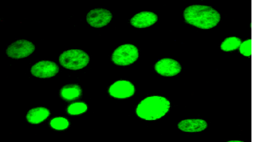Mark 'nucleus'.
Instances as JSON below:
<instances>
[{"label":"nucleus","mask_w":254,"mask_h":142,"mask_svg":"<svg viewBox=\"0 0 254 142\" xmlns=\"http://www.w3.org/2000/svg\"><path fill=\"white\" fill-rule=\"evenodd\" d=\"M154 69L160 75L173 77L178 75L181 72L182 68L180 64L176 60L170 58H163L155 63Z\"/></svg>","instance_id":"nucleus-9"},{"label":"nucleus","mask_w":254,"mask_h":142,"mask_svg":"<svg viewBox=\"0 0 254 142\" xmlns=\"http://www.w3.org/2000/svg\"><path fill=\"white\" fill-rule=\"evenodd\" d=\"M187 23L203 30H209L218 26L221 21L219 13L212 7L194 4L187 7L184 11Z\"/></svg>","instance_id":"nucleus-1"},{"label":"nucleus","mask_w":254,"mask_h":142,"mask_svg":"<svg viewBox=\"0 0 254 142\" xmlns=\"http://www.w3.org/2000/svg\"><path fill=\"white\" fill-rule=\"evenodd\" d=\"M35 50L33 43L26 40H18L10 44L6 48V54L12 59H22L30 56Z\"/></svg>","instance_id":"nucleus-5"},{"label":"nucleus","mask_w":254,"mask_h":142,"mask_svg":"<svg viewBox=\"0 0 254 142\" xmlns=\"http://www.w3.org/2000/svg\"><path fill=\"white\" fill-rule=\"evenodd\" d=\"M50 115L51 112L49 109L40 106L29 110L27 114V120L32 124H41L43 122L46 121Z\"/></svg>","instance_id":"nucleus-12"},{"label":"nucleus","mask_w":254,"mask_h":142,"mask_svg":"<svg viewBox=\"0 0 254 142\" xmlns=\"http://www.w3.org/2000/svg\"><path fill=\"white\" fill-rule=\"evenodd\" d=\"M59 67L58 65L51 61H40L33 65L31 73L37 78L50 79L58 74Z\"/></svg>","instance_id":"nucleus-7"},{"label":"nucleus","mask_w":254,"mask_h":142,"mask_svg":"<svg viewBox=\"0 0 254 142\" xmlns=\"http://www.w3.org/2000/svg\"><path fill=\"white\" fill-rule=\"evenodd\" d=\"M113 18L111 12L106 9H94L88 12L86 21L93 27H103L109 24Z\"/></svg>","instance_id":"nucleus-8"},{"label":"nucleus","mask_w":254,"mask_h":142,"mask_svg":"<svg viewBox=\"0 0 254 142\" xmlns=\"http://www.w3.org/2000/svg\"><path fill=\"white\" fill-rule=\"evenodd\" d=\"M109 94L115 99H127L133 96L135 86L127 80H118L109 87Z\"/></svg>","instance_id":"nucleus-6"},{"label":"nucleus","mask_w":254,"mask_h":142,"mask_svg":"<svg viewBox=\"0 0 254 142\" xmlns=\"http://www.w3.org/2000/svg\"><path fill=\"white\" fill-rule=\"evenodd\" d=\"M248 48H249V46H248V40H244V41H242L241 46H240L239 52L243 56L248 57V54H249Z\"/></svg>","instance_id":"nucleus-17"},{"label":"nucleus","mask_w":254,"mask_h":142,"mask_svg":"<svg viewBox=\"0 0 254 142\" xmlns=\"http://www.w3.org/2000/svg\"><path fill=\"white\" fill-rule=\"evenodd\" d=\"M158 20L155 13L150 11H142L134 15L130 20V24L136 28H146L154 25Z\"/></svg>","instance_id":"nucleus-11"},{"label":"nucleus","mask_w":254,"mask_h":142,"mask_svg":"<svg viewBox=\"0 0 254 142\" xmlns=\"http://www.w3.org/2000/svg\"><path fill=\"white\" fill-rule=\"evenodd\" d=\"M208 124L205 120L200 118H194V119H185L179 122L178 127L179 130L185 132V133H196L201 132L206 130Z\"/></svg>","instance_id":"nucleus-10"},{"label":"nucleus","mask_w":254,"mask_h":142,"mask_svg":"<svg viewBox=\"0 0 254 142\" xmlns=\"http://www.w3.org/2000/svg\"><path fill=\"white\" fill-rule=\"evenodd\" d=\"M81 94V88L78 85H66L60 91L61 97L66 100H76Z\"/></svg>","instance_id":"nucleus-13"},{"label":"nucleus","mask_w":254,"mask_h":142,"mask_svg":"<svg viewBox=\"0 0 254 142\" xmlns=\"http://www.w3.org/2000/svg\"><path fill=\"white\" fill-rule=\"evenodd\" d=\"M242 43V40H240L239 38L230 37V38H227L226 40H224L222 42L220 48L224 52L234 51V50H236L237 48H239Z\"/></svg>","instance_id":"nucleus-14"},{"label":"nucleus","mask_w":254,"mask_h":142,"mask_svg":"<svg viewBox=\"0 0 254 142\" xmlns=\"http://www.w3.org/2000/svg\"><path fill=\"white\" fill-rule=\"evenodd\" d=\"M139 56L138 48L132 45H123L115 49L112 54V61L118 66H129L134 63Z\"/></svg>","instance_id":"nucleus-4"},{"label":"nucleus","mask_w":254,"mask_h":142,"mask_svg":"<svg viewBox=\"0 0 254 142\" xmlns=\"http://www.w3.org/2000/svg\"><path fill=\"white\" fill-rule=\"evenodd\" d=\"M171 108V103L166 97L152 95L146 97L136 106V113L143 120H157L167 114Z\"/></svg>","instance_id":"nucleus-2"},{"label":"nucleus","mask_w":254,"mask_h":142,"mask_svg":"<svg viewBox=\"0 0 254 142\" xmlns=\"http://www.w3.org/2000/svg\"><path fill=\"white\" fill-rule=\"evenodd\" d=\"M90 57L86 52L81 49H69L62 53L59 62L66 69L77 71L87 66Z\"/></svg>","instance_id":"nucleus-3"},{"label":"nucleus","mask_w":254,"mask_h":142,"mask_svg":"<svg viewBox=\"0 0 254 142\" xmlns=\"http://www.w3.org/2000/svg\"><path fill=\"white\" fill-rule=\"evenodd\" d=\"M88 106L85 103L78 101V102L72 103L67 106V112L69 115H80L82 113H85L87 111Z\"/></svg>","instance_id":"nucleus-15"},{"label":"nucleus","mask_w":254,"mask_h":142,"mask_svg":"<svg viewBox=\"0 0 254 142\" xmlns=\"http://www.w3.org/2000/svg\"><path fill=\"white\" fill-rule=\"evenodd\" d=\"M69 121L67 118L64 117H58V118H52L50 122V126L56 130H65L69 127Z\"/></svg>","instance_id":"nucleus-16"}]
</instances>
